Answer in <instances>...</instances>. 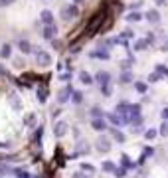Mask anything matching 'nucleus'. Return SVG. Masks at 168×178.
I'll return each mask as SVG.
<instances>
[{
    "label": "nucleus",
    "mask_w": 168,
    "mask_h": 178,
    "mask_svg": "<svg viewBox=\"0 0 168 178\" xmlns=\"http://www.w3.org/2000/svg\"><path fill=\"white\" fill-rule=\"evenodd\" d=\"M52 59H50V56L48 53H44V52H38V63L40 66H46V63H50Z\"/></svg>",
    "instance_id": "f257e3e1"
},
{
    "label": "nucleus",
    "mask_w": 168,
    "mask_h": 178,
    "mask_svg": "<svg viewBox=\"0 0 168 178\" xmlns=\"http://www.w3.org/2000/svg\"><path fill=\"white\" fill-rule=\"evenodd\" d=\"M146 18H148L150 22H158V20H160V14L156 12V10H148V12H146Z\"/></svg>",
    "instance_id": "f03ea898"
},
{
    "label": "nucleus",
    "mask_w": 168,
    "mask_h": 178,
    "mask_svg": "<svg viewBox=\"0 0 168 178\" xmlns=\"http://www.w3.org/2000/svg\"><path fill=\"white\" fill-rule=\"evenodd\" d=\"M42 20H44L46 24H52V22H53V16H52V12L44 10V12H42Z\"/></svg>",
    "instance_id": "7ed1b4c3"
},
{
    "label": "nucleus",
    "mask_w": 168,
    "mask_h": 178,
    "mask_svg": "<svg viewBox=\"0 0 168 178\" xmlns=\"http://www.w3.org/2000/svg\"><path fill=\"white\" fill-rule=\"evenodd\" d=\"M53 36H56V28H53V26H50V28L44 30V38H48V40H50V38H53Z\"/></svg>",
    "instance_id": "20e7f679"
},
{
    "label": "nucleus",
    "mask_w": 168,
    "mask_h": 178,
    "mask_svg": "<svg viewBox=\"0 0 168 178\" xmlns=\"http://www.w3.org/2000/svg\"><path fill=\"white\" fill-rule=\"evenodd\" d=\"M20 50H22L24 53H30V50H32V48H30V44H28V42H20Z\"/></svg>",
    "instance_id": "39448f33"
},
{
    "label": "nucleus",
    "mask_w": 168,
    "mask_h": 178,
    "mask_svg": "<svg viewBox=\"0 0 168 178\" xmlns=\"http://www.w3.org/2000/svg\"><path fill=\"white\" fill-rule=\"evenodd\" d=\"M97 81H101L103 85H105L107 81H109V75L107 73H97Z\"/></svg>",
    "instance_id": "423d86ee"
},
{
    "label": "nucleus",
    "mask_w": 168,
    "mask_h": 178,
    "mask_svg": "<svg viewBox=\"0 0 168 178\" xmlns=\"http://www.w3.org/2000/svg\"><path fill=\"white\" fill-rule=\"evenodd\" d=\"M63 131H67V125H63V123H59V125L56 127V133H57V135H63Z\"/></svg>",
    "instance_id": "0eeeda50"
},
{
    "label": "nucleus",
    "mask_w": 168,
    "mask_h": 178,
    "mask_svg": "<svg viewBox=\"0 0 168 178\" xmlns=\"http://www.w3.org/2000/svg\"><path fill=\"white\" fill-rule=\"evenodd\" d=\"M129 20H131V22H138V20H140V14H137V12L129 14Z\"/></svg>",
    "instance_id": "6e6552de"
},
{
    "label": "nucleus",
    "mask_w": 168,
    "mask_h": 178,
    "mask_svg": "<svg viewBox=\"0 0 168 178\" xmlns=\"http://www.w3.org/2000/svg\"><path fill=\"white\" fill-rule=\"evenodd\" d=\"M0 53H2V57H8V56H10V46H4Z\"/></svg>",
    "instance_id": "1a4fd4ad"
},
{
    "label": "nucleus",
    "mask_w": 168,
    "mask_h": 178,
    "mask_svg": "<svg viewBox=\"0 0 168 178\" xmlns=\"http://www.w3.org/2000/svg\"><path fill=\"white\" fill-rule=\"evenodd\" d=\"M131 77H133L131 73H123V75H121V81H123V83H127V81H131Z\"/></svg>",
    "instance_id": "9d476101"
},
{
    "label": "nucleus",
    "mask_w": 168,
    "mask_h": 178,
    "mask_svg": "<svg viewBox=\"0 0 168 178\" xmlns=\"http://www.w3.org/2000/svg\"><path fill=\"white\" fill-rule=\"evenodd\" d=\"M67 95H69V91H61V93H59V101H66Z\"/></svg>",
    "instance_id": "9b49d317"
},
{
    "label": "nucleus",
    "mask_w": 168,
    "mask_h": 178,
    "mask_svg": "<svg viewBox=\"0 0 168 178\" xmlns=\"http://www.w3.org/2000/svg\"><path fill=\"white\" fill-rule=\"evenodd\" d=\"M81 79H83V81H85V83H91V77H89V75H87V73H81Z\"/></svg>",
    "instance_id": "f8f14e48"
},
{
    "label": "nucleus",
    "mask_w": 168,
    "mask_h": 178,
    "mask_svg": "<svg viewBox=\"0 0 168 178\" xmlns=\"http://www.w3.org/2000/svg\"><path fill=\"white\" fill-rule=\"evenodd\" d=\"M144 46H146V42H144V40H140V42H138V44H137V50H143V48H144Z\"/></svg>",
    "instance_id": "ddd939ff"
},
{
    "label": "nucleus",
    "mask_w": 168,
    "mask_h": 178,
    "mask_svg": "<svg viewBox=\"0 0 168 178\" xmlns=\"http://www.w3.org/2000/svg\"><path fill=\"white\" fill-rule=\"evenodd\" d=\"M10 2H14V0H0V4H10Z\"/></svg>",
    "instance_id": "4468645a"
},
{
    "label": "nucleus",
    "mask_w": 168,
    "mask_h": 178,
    "mask_svg": "<svg viewBox=\"0 0 168 178\" xmlns=\"http://www.w3.org/2000/svg\"><path fill=\"white\" fill-rule=\"evenodd\" d=\"M156 2H160V4H162V2H164V0H156Z\"/></svg>",
    "instance_id": "2eb2a0df"
},
{
    "label": "nucleus",
    "mask_w": 168,
    "mask_h": 178,
    "mask_svg": "<svg viewBox=\"0 0 168 178\" xmlns=\"http://www.w3.org/2000/svg\"><path fill=\"white\" fill-rule=\"evenodd\" d=\"M75 2H77V4H79V2H83V0H75Z\"/></svg>",
    "instance_id": "dca6fc26"
}]
</instances>
